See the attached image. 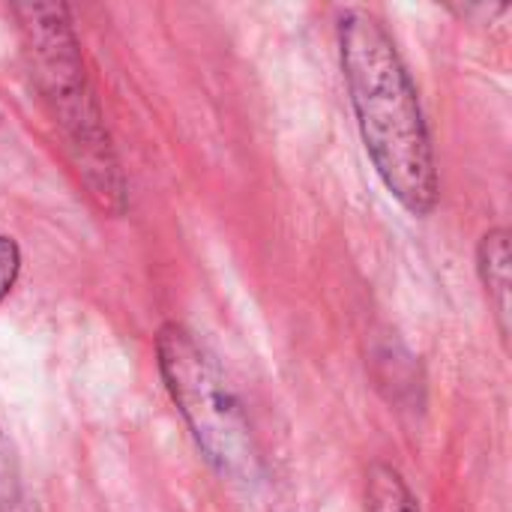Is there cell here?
Returning <instances> with one entry per match:
<instances>
[{
    "label": "cell",
    "instance_id": "277c9868",
    "mask_svg": "<svg viewBox=\"0 0 512 512\" xmlns=\"http://www.w3.org/2000/svg\"><path fill=\"white\" fill-rule=\"evenodd\" d=\"M510 231L507 228H489L477 246V273L486 288L489 306L495 309L498 330L507 339L510 336Z\"/></svg>",
    "mask_w": 512,
    "mask_h": 512
},
{
    "label": "cell",
    "instance_id": "3957f363",
    "mask_svg": "<svg viewBox=\"0 0 512 512\" xmlns=\"http://www.w3.org/2000/svg\"><path fill=\"white\" fill-rule=\"evenodd\" d=\"M156 366L207 465L228 480H255L258 447L249 417L207 345L189 327L165 321L156 333Z\"/></svg>",
    "mask_w": 512,
    "mask_h": 512
},
{
    "label": "cell",
    "instance_id": "7a4b0ae2",
    "mask_svg": "<svg viewBox=\"0 0 512 512\" xmlns=\"http://www.w3.org/2000/svg\"><path fill=\"white\" fill-rule=\"evenodd\" d=\"M12 15L24 39L36 87L60 126L78 180L102 213L123 216L129 207V183L90 84L69 6L15 3Z\"/></svg>",
    "mask_w": 512,
    "mask_h": 512
},
{
    "label": "cell",
    "instance_id": "5b68a950",
    "mask_svg": "<svg viewBox=\"0 0 512 512\" xmlns=\"http://www.w3.org/2000/svg\"><path fill=\"white\" fill-rule=\"evenodd\" d=\"M366 512H423L417 495L393 465H372L366 474Z\"/></svg>",
    "mask_w": 512,
    "mask_h": 512
},
{
    "label": "cell",
    "instance_id": "8992f818",
    "mask_svg": "<svg viewBox=\"0 0 512 512\" xmlns=\"http://www.w3.org/2000/svg\"><path fill=\"white\" fill-rule=\"evenodd\" d=\"M21 273V246L15 237L0 234V303L9 297Z\"/></svg>",
    "mask_w": 512,
    "mask_h": 512
},
{
    "label": "cell",
    "instance_id": "6da1fadb",
    "mask_svg": "<svg viewBox=\"0 0 512 512\" xmlns=\"http://www.w3.org/2000/svg\"><path fill=\"white\" fill-rule=\"evenodd\" d=\"M336 36L351 108L375 174L411 216H429L441 198L438 159L396 39L375 12L360 6L339 12Z\"/></svg>",
    "mask_w": 512,
    "mask_h": 512
}]
</instances>
